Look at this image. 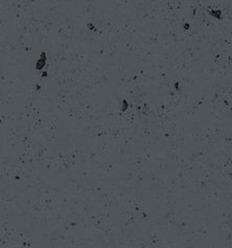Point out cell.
Returning <instances> with one entry per match:
<instances>
[{
    "mask_svg": "<svg viewBox=\"0 0 232 248\" xmlns=\"http://www.w3.org/2000/svg\"><path fill=\"white\" fill-rule=\"evenodd\" d=\"M46 60H47V58H46V53H45L44 51H42L40 58H39L38 60H37V62H36V64H35V68H36L37 70H41V69H43V68L45 67V65H46Z\"/></svg>",
    "mask_w": 232,
    "mask_h": 248,
    "instance_id": "6da1fadb",
    "label": "cell"
},
{
    "mask_svg": "<svg viewBox=\"0 0 232 248\" xmlns=\"http://www.w3.org/2000/svg\"><path fill=\"white\" fill-rule=\"evenodd\" d=\"M92 23H88L87 24V26H88V28H90V30H95V27L93 26V25H91Z\"/></svg>",
    "mask_w": 232,
    "mask_h": 248,
    "instance_id": "7a4b0ae2",
    "label": "cell"
}]
</instances>
